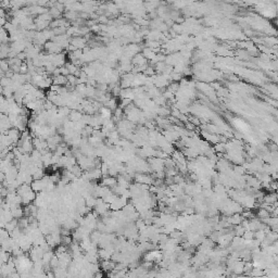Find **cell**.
I'll return each mask as SVG.
<instances>
[]
</instances>
